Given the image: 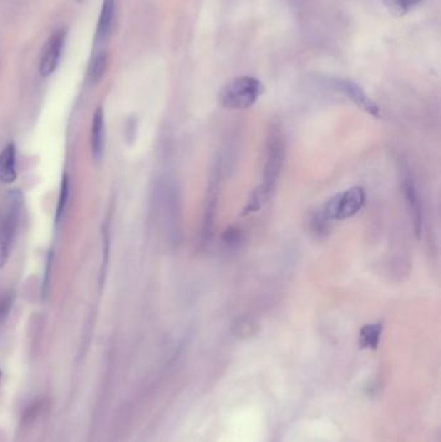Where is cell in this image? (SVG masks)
<instances>
[{
  "mask_svg": "<svg viewBox=\"0 0 441 442\" xmlns=\"http://www.w3.org/2000/svg\"><path fill=\"white\" fill-rule=\"evenodd\" d=\"M106 65H108V55L103 52V53H98L92 58V61L90 63V68H88V79L92 83H97L103 74H105V70H106Z\"/></svg>",
  "mask_w": 441,
  "mask_h": 442,
  "instance_id": "5bb4252c",
  "label": "cell"
},
{
  "mask_svg": "<svg viewBox=\"0 0 441 442\" xmlns=\"http://www.w3.org/2000/svg\"><path fill=\"white\" fill-rule=\"evenodd\" d=\"M17 152L14 143H9L0 152V183L12 184L17 179Z\"/></svg>",
  "mask_w": 441,
  "mask_h": 442,
  "instance_id": "9c48e42d",
  "label": "cell"
},
{
  "mask_svg": "<svg viewBox=\"0 0 441 442\" xmlns=\"http://www.w3.org/2000/svg\"><path fill=\"white\" fill-rule=\"evenodd\" d=\"M69 176L65 173V175L62 176L61 185H60V193H59V202H57V207H56V225H59V224L61 222L62 217H64V215H65L66 206H68V200H69Z\"/></svg>",
  "mask_w": 441,
  "mask_h": 442,
  "instance_id": "4fadbf2b",
  "label": "cell"
},
{
  "mask_svg": "<svg viewBox=\"0 0 441 442\" xmlns=\"http://www.w3.org/2000/svg\"><path fill=\"white\" fill-rule=\"evenodd\" d=\"M14 295L11 291H0V324L7 319L14 308Z\"/></svg>",
  "mask_w": 441,
  "mask_h": 442,
  "instance_id": "9a60e30c",
  "label": "cell"
},
{
  "mask_svg": "<svg viewBox=\"0 0 441 442\" xmlns=\"http://www.w3.org/2000/svg\"><path fill=\"white\" fill-rule=\"evenodd\" d=\"M65 39H66V30L59 29L49 36L46 46L41 49L38 70L43 78H49L57 69L61 58L62 48L65 46Z\"/></svg>",
  "mask_w": 441,
  "mask_h": 442,
  "instance_id": "5b68a950",
  "label": "cell"
},
{
  "mask_svg": "<svg viewBox=\"0 0 441 442\" xmlns=\"http://www.w3.org/2000/svg\"><path fill=\"white\" fill-rule=\"evenodd\" d=\"M0 375H1V371H0Z\"/></svg>",
  "mask_w": 441,
  "mask_h": 442,
  "instance_id": "ac0fdd59",
  "label": "cell"
},
{
  "mask_svg": "<svg viewBox=\"0 0 441 442\" xmlns=\"http://www.w3.org/2000/svg\"><path fill=\"white\" fill-rule=\"evenodd\" d=\"M76 1H78V3H82L83 0H76Z\"/></svg>",
  "mask_w": 441,
  "mask_h": 442,
  "instance_id": "e0dca14e",
  "label": "cell"
},
{
  "mask_svg": "<svg viewBox=\"0 0 441 442\" xmlns=\"http://www.w3.org/2000/svg\"><path fill=\"white\" fill-rule=\"evenodd\" d=\"M283 158H285V152H283V141L278 138H272L268 145V155H267V163L264 167L263 183L251 194L248 205L243 210V215L253 214V212L259 211L263 207V205L269 200V197L273 193L280 173H281Z\"/></svg>",
  "mask_w": 441,
  "mask_h": 442,
  "instance_id": "6da1fadb",
  "label": "cell"
},
{
  "mask_svg": "<svg viewBox=\"0 0 441 442\" xmlns=\"http://www.w3.org/2000/svg\"><path fill=\"white\" fill-rule=\"evenodd\" d=\"M339 88L343 91L345 96L348 97L356 106H359L360 109L369 113L372 117H380V106L368 96V93L360 84L352 82V81H340Z\"/></svg>",
  "mask_w": 441,
  "mask_h": 442,
  "instance_id": "8992f818",
  "label": "cell"
},
{
  "mask_svg": "<svg viewBox=\"0 0 441 442\" xmlns=\"http://www.w3.org/2000/svg\"><path fill=\"white\" fill-rule=\"evenodd\" d=\"M382 330H383L382 322L364 326L361 329L359 335V343L361 348H364V349H377L378 344H380Z\"/></svg>",
  "mask_w": 441,
  "mask_h": 442,
  "instance_id": "8fae6325",
  "label": "cell"
},
{
  "mask_svg": "<svg viewBox=\"0 0 441 442\" xmlns=\"http://www.w3.org/2000/svg\"><path fill=\"white\" fill-rule=\"evenodd\" d=\"M114 9H116L114 0H103L101 12L98 16V22H97L96 34H95V39H96L97 43L105 41L109 34L111 24H113Z\"/></svg>",
  "mask_w": 441,
  "mask_h": 442,
  "instance_id": "30bf717a",
  "label": "cell"
},
{
  "mask_svg": "<svg viewBox=\"0 0 441 442\" xmlns=\"http://www.w3.org/2000/svg\"><path fill=\"white\" fill-rule=\"evenodd\" d=\"M6 210L0 217V269L7 265L14 249L22 210V194L19 189H14L7 194Z\"/></svg>",
  "mask_w": 441,
  "mask_h": 442,
  "instance_id": "3957f363",
  "label": "cell"
},
{
  "mask_svg": "<svg viewBox=\"0 0 441 442\" xmlns=\"http://www.w3.org/2000/svg\"><path fill=\"white\" fill-rule=\"evenodd\" d=\"M91 153L95 162H100L105 152V115L101 106H98L91 125Z\"/></svg>",
  "mask_w": 441,
  "mask_h": 442,
  "instance_id": "ba28073f",
  "label": "cell"
},
{
  "mask_svg": "<svg viewBox=\"0 0 441 442\" xmlns=\"http://www.w3.org/2000/svg\"><path fill=\"white\" fill-rule=\"evenodd\" d=\"M264 93V86L254 76H237L223 86L218 100L223 108L230 110L248 109Z\"/></svg>",
  "mask_w": 441,
  "mask_h": 442,
  "instance_id": "7a4b0ae2",
  "label": "cell"
},
{
  "mask_svg": "<svg viewBox=\"0 0 441 442\" xmlns=\"http://www.w3.org/2000/svg\"><path fill=\"white\" fill-rule=\"evenodd\" d=\"M365 200V190L363 187H351L343 193L335 194L334 197H331L330 200L325 203L321 215L328 221L351 219L364 207Z\"/></svg>",
  "mask_w": 441,
  "mask_h": 442,
  "instance_id": "277c9868",
  "label": "cell"
},
{
  "mask_svg": "<svg viewBox=\"0 0 441 442\" xmlns=\"http://www.w3.org/2000/svg\"><path fill=\"white\" fill-rule=\"evenodd\" d=\"M388 12L395 17H404L418 7L423 0H382Z\"/></svg>",
  "mask_w": 441,
  "mask_h": 442,
  "instance_id": "7c38bea8",
  "label": "cell"
},
{
  "mask_svg": "<svg viewBox=\"0 0 441 442\" xmlns=\"http://www.w3.org/2000/svg\"><path fill=\"white\" fill-rule=\"evenodd\" d=\"M224 241L228 245H235V243L241 241V235H240V232L237 229H228L227 233L224 235Z\"/></svg>",
  "mask_w": 441,
  "mask_h": 442,
  "instance_id": "2e32d148",
  "label": "cell"
},
{
  "mask_svg": "<svg viewBox=\"0 0 441 442\" xmlns=\"http://www.w3.org/2000/svg\"><path fill=\"white\" fill-rule=\"evenodd\" d=\"M404 195L407 200V208L409 212L412 214V220H413L414 233L417 240H421L422 230H423V214H422L421 198L417 187L414 185L413 180L405 179L404 184Z\"/></svg>",
  "mask_w": 441,
  "mask_h": 442,
  "instance_id": "52a82bcc",
  "label": "cell"
}]
</instances>
